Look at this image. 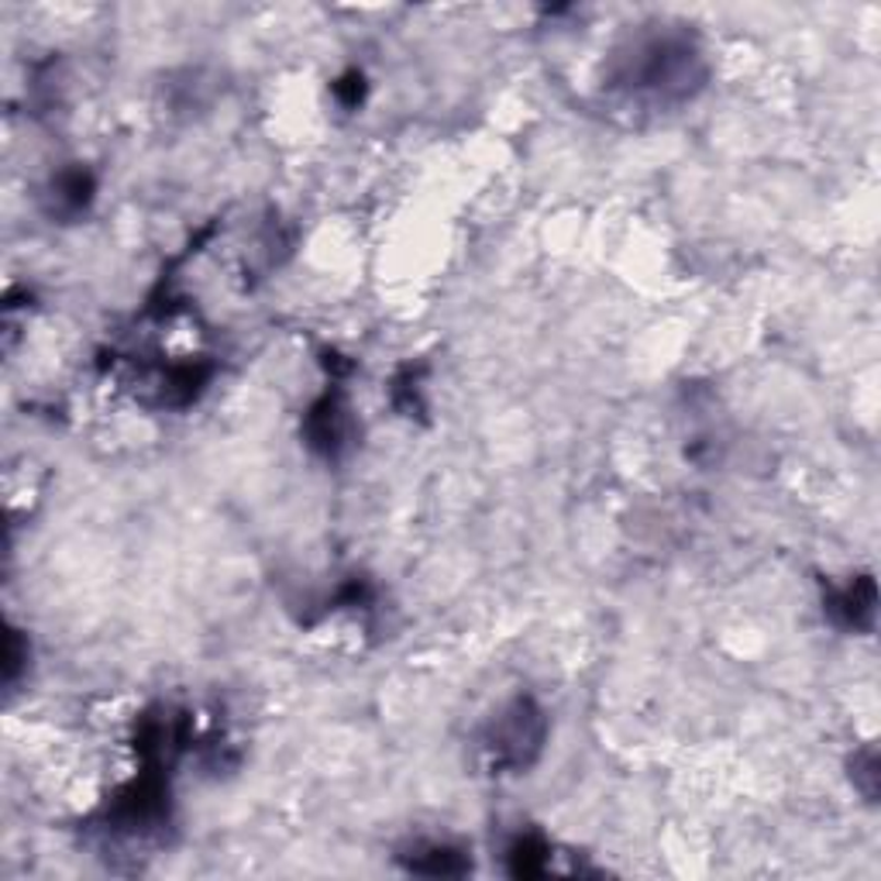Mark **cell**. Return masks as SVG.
<instances>
[{
	"mask_svg": "<svg viewBox=\"0 0 881 881\" xmlns=\"http://www.w3.org/2000/svg\"><path fill=\"white\" fill-rule=\"evenodd\" d=\"M547 868V847L537 837H520L510 847V871L517 878H531Z\"/></svg>",
	"mask_w": 881,
	"mask_h": 881,
	"instance_id": "obj_4",
	"label": "cell"
},
{
	"mask_svg": "<svg viewBox=\"0 0 881 881\" xmlns=\"http://www.w3.org/2000/svg\"><path fill=\"white\" fill-rule=\"evenodd\" d=\"M544 741V717L531 699H517L486 733V751L496 768H528Z\"/></svg>",
	"mask_w": 881,
	"mask_h": 881,
	"instance_id": "obj_1",
	"label": "cell"
},
{
	"mask_svg": "<svg viewBox=\"0 0 881 881\" xmlns=\"http://www.w3.org/2000/svg\"><path fill=\"white\" fill-rule=\"evenodd\" d=\"M468 868L465 854L448 844H427L417 854H410V871L420 874H462Z\"/></svg>",
	"mask_w": 881,
	"mask_h": 881,
	"instance_id": "obj_3",
	"label": "cell"
},
{
	"mask_svg": "<svg viewBox=\"0 0 881 881\" xmlns=\"http://www.w3.org/2000/svg\"><path fill=\"white\" fill-rule=\"evenodd\" d=\"M830 610L841 616L847 627H868L871 624V613H874V586L871 579H861V582H850L837 600L830 603Z\"/></svg>",
	"mask_w": 881,
	"mask_h": 881,
	"instance_id": "obj_2",
	"label": "cell"
}]
</instances>
